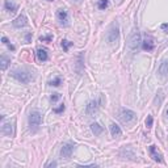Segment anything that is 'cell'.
<instances>
[{"label": "cell", "instance_id": "f546056e", "mask_svg": "<svg viewBox=\"0 0 168 168\" xmlns=\"http://www.w3.org/2000/svg\"><path fill=\"white\" fill-rule=\"evenodd\" d=\"M47 2H53V0H47Z\"/></svg>", "mask_w": 168, "mask_h": 168}, {"label": "cell", "instance_id": "44dd1931", "mask_svg": "<svg viewBox=\"0 0 168 168\" xmlns=\"http://www.w3.org/2000/svg\"><path fill=\"white\" fill-rule=\"evenodd\" d=\"M108 5H109V0H99V3H97L99 9H105V8H108Z\"/></svg>", "mask_w": 168, "mask_h": 168}, {"label": "cell", "instance_id": "6da1fadb", "mask_svg": "<svg viewBox=\"0 0 168 168\" xmlns=\"http://www.w3.org/2000/svg\"><path fill=\"white\" fill-rule=\"evenodd\" d=\"M12 76L16 79L17 82H20V83H23V84H28L33 80V75L32 72L29 71L28 68H17V70H13L12 71Z\"/></svg>", "mask_w": 168, "mask_h": 168}, {"label": "cell", "instance_id": "d4e9b609", "mask_svg": "<svg viewBox=\"0 0 168 168\" xmlns=\"http://www.w3.org/2000/svg\"><path fill=\"white\" fill-rule=\"evenodd\" d=\"M60 99V95L59 93H53V96L50 97V100L53 101V103H55V101H58Z\"/></svg>", "mask_w": 168, "mask_h": 168}, {"label": "cell", "instance_id": "4dcf8cb0", "mask_svg": "<svg viewBox=\"0 0 168 168\" xmlns=\"http://www.w3.org/2000/svg\"><path fill=\"white\" fill-rule=\"evenodd\" d=\"M167 116H168V110H167Z\"/></svg>", "mask_w": 168, "mask_h": 168}, {"label": "cell", "instance_id": "5b68a950", "mask_svg": "<svg viewBox=\"0 0 168 168\" xmlns=\"http://www.w3.org/2000/svg\"><path fill=\"white\" fill-rule=\"evenodd\" d=\"M42 123V114L38 110H33L29 114V126L32 129H37V127Z\"/></svg>", "mask_w": 168, "mask_h": 168}, {"label": "cell", "instance_id": "484cf974", "mask_svg": "<svg viewBox=\"0 0 168 168\" xmlns=\"http://www.w3.org/2000/svg\"><path fill=\"white\" fill-rule=\"evenodd\" d=\"M30 39H32V34L28 33V34L25 36V41H26V43H29V42H30Z\"/></svg>", "mask_w": 168, "mask_h": 168}, {"label": "cell", "instance_id": "f1b7e54d", "mask_svg": "<svg viewBox=\"0 0 168 168\" xmlns=\"http://www.w3.org/2000/svg\"><path fill=\"white\" fill-rule=\"evenodd\" d=\"M162 29H168V24H163L162 25Z\"/></svg>", "mask_w": 168, "mask_h": 168}, {"label": "cell", "instance_id": "9c48e42d", "mask_svg": "<svg viewBox=\"0 0 168 168\" xmlns=\"http://www.w3.org/2000/svg\"><path fill=\"white\" fill-rule=\"evenodd\" d=\"M148 152H150V156H151L155 162H158V163H162L163 162V155L158 151L156 146H154V144L150 146V147H148Z\"/></svg>", "mask_w": 168, "mask_h": 168}, {"label": "cell", "instance_id": "52a82bcc", "mask_svg": "<svg viewBox=\"0 0 168 168\" xmlns=\"http://www.w3.org/2000/svg\"><path fill=\"white\" fill-rule=\"evenodd\" d=\"M57 17H58L60 25H63V26L70 25V17H68V13L66 9H59L58 12H57Z\"/></svg>", "mask_w": 168, "mask_h": 168}, {"label": "cell", "instance_id": "ffe728a7", "mask_svg": "<svg viewBox=\"0 0 168 168\" xmlns=\"http://www.w3.org/2000/svg\"><path fill=\"white\" fill-rule=\"evenodd\" d=\"M74 45V42L67 41V39H62V47H63L64 51H68V49Z\"/></svg>", "mask_w": 168, "mask_h": 168}, {"label": "cell", "instance_id": "4fadbf2b", "mask_svg": "<svg viewBox=\"0 0 168 168\" xmlns=\"http://www.w3.org/2000/svg\"><path fill=\"white\" fill-rule=\"evenodd\" d=\"M110 133H112V137H114V138H118V137L122 135L121 127L118 125H116V123H112V125H110Z\"/></svg>", "mask_w": 168, "mask_h": 168}, {"label": "cell", "instance_id": "5bb4252c", "mask_svg": "<svg viewBox=\"0 0 168 168\" xmlns=\"http://www.w3.org/2000/svg\"><path fill=\"white\" fill-rule=\"evenodd\" d=\"M37 58L39 62H46L49 59V54L46 49H38L37 50Z\"/></svg>", "mask_w": 168, "mask_h": 168}, {"label": "cell", "instance_id": "8fae6325", "mask_svg": "<svg viewBox=\"0 0 168 168\" xmlns=\"http://www.w3.org/2000/svg\"><path fill=\"white\" fill-rule=\"evenodd\" d=\"M154 47H155V43H154L151 37H146V39L142 42V49L146 51H152Z\"/></svg>", "mask_w": 168, "mask_h": 168}, {"label": "cell", "instance_id": "277c9868", "mask_svg": "<svg viewBox=\"0 0 168 168\" xmlns=\"http://www.w3.org/2000/svg\"><path fill=\"white\" fill-rule=\"evenodd\" d=\"M118 38H120V28H118V24H113L112 26H110L109 32L107 34V39H108V43H110V45H114Z\"/></svg>", "mask_w": 168, "mask_h": 168}, {"label": "cell", "instance_id": "cb8c5ba5", "mask_svg": "<svg viewBox=\"0 0 168 168\" xmlns=\"http://www.w3.org/2000/svg\"><path fill=\"white\" fill-rule=\"evenodd\" d=\"M64 110V104H60L58 108H54V113H62Z\"/></svg>", "mask_w": 168, "mask_h": 168}, {"label": "cell", "instance_id": "4316f807", "mask_svg": "<svg viewBox=\"0 0 168 168\" xmlns=\"http://www.w3.org/2000/svg\"><path fill=\"white\" fill-rule=\"evenodd\" d=\"M45 167H57V162H49Z\"/></svg>", "mask_w": 168, "mask_h": 168}, {"label": "cell", "instance_id": "ba28073f", "mask_svg": "<svg viewBox=\"0 0 168 168\" xmlns=\"http://www.w3.org/2000/svg\"><path fill=\"white\" fill-rule=\"evenodd\" d=\"M74 147L75 146L72 143H66L60 150V156L63 159H70L72 155V152H74Z\"/></svg>", "mask_w": 168, "mask_h": 168}, {"label": "cell", "instance_id": "d6986e66", "mask_svg": "<svg viewBox=\"0 0 168 168\" xmlns=\"http://www.w3.org/2000/svg\"><path fill=\"white\" fill-rule=\"evenodd\" d=\"M49 84L53 87H59L60 84H62V78L60 76H55L54 79H51L50 82H49Z\"/></svg>", "mask_w": 168, "mask_h": 168}, {"label": "cell", "instance_id": "30bf717a", "mask_svg": "<svg viewBox=\"0 0 168 168\" xmlns=\"http://www.w3.org/2000/svg\"><path fill=\"white\" fill-rule=\"evenodd\" d=\"M12 25L15 26V28H17V29H21V28H24V26L28 25V19H26L24 15H20L16 20L12 21Z\"/></svg>", "mask_w": 168, "mask_h": 168}, {"label": "cell", "instance_id": "3957f363", "mask_svg": "<svg viewBox=\"0 0 168 168\" xmlns=\"http://www.w3.org/2000/svg\"><path fill=\"white\" fill-rule=\"evenodd\" d=\"M141 42H142V39H141V33L138 30H134V32L129 36V39H127V47H129L130 50H137L138 46L141 45Z\"/></svg>", "mask_w": 168, "mask_h": 168}, {"label": "cell", "instance_id": "2e32d148", "mask_svg": "<svg viewBox=\"0 0 168 168\" xmlns=\"http://www.w3.org/2000/svg\"><path fill=\"white\" fill-rule=\"evenodd\" d=\"M4 7H5V9L11 13H15L17 11V5L15 3H12L11 0H5V3H4Z\"/></svg>", "mask_w": 168, "mask_h": 168}, {"label": "cell", "instance_id": "7c38bea8", "mask_svg": "<svg viewBox=\"0 0 168 168\" xmlns=\"http://www.w3.org/2000/svg\"><path fill=\"white\" fill-rule=\"evenodd\" d=\"M159 74L162 78H167L168 76V60H163L160 66H159Z\"/></svg>", "mask_w": 168, "mask_h": 168}, {"label": "cell", "instance_id": "ac0fdd59", "mask_svg": "<svg viewBox=\"0 0 168 168\" xmlns=\"http://www.w3.org/2000/svg\"><path fill=\"white\" fill-rule=\"evenodd\" d=\"M0 59H2V60H0V63H2V64H0V67H2L3 71H5L7 67H8V64L11 63V59L8 58V57H7L5 54H3V55H2V58H0Z\"/></svg>", "mask_w": 168, "mask_h": 168}, {"label": "cell", "instance_id": "7402d4cb", "mask_svg": "<svg viewBox=\"0 0 168 168\" xmlns=\"http://www.w3.org/2000/svg\"><path fill=\"white\" fill-rule=\"evenodd\" d=\"M51 39H53V36H51V34H47V36L39 37V41H42V42H50Z\"/></svg>", "mask_w": 168, "mask_h": 168}, {"label": "cell", "instance_id": "603a6c76", "mask_svg": "<svg viewBox=\"0 0 168 168\" xmlns=\"http://www.w3.org/2000/svg\"><path fill=\"white\" fill-rule=\"evenodd\" d=\"M152 122H154V120H152V116H147V118H146V126H147L148 129L152 126Z\"/></svg>", "mask_w": 168, "mask_h": 168}, {"label": "cell", "instance_id": "7a4b0ae2", "mask_svg": "<svg viewBox=\"0 0 168 168\" xmlns=\"http://www.w3.org/2000/svg\"><path fill=\"white\" fill-rule=\"evenodd\" d=\"M118 118L120 121L123 123H130V122H134L135 118H137V114L133 112L130 109H126V108H122L118 113Z\"/></svg>", "mask_w": 168, "mask_h": 168}, {"label": "cell", "instance_id": "e0dca14e", "mask_svg": "<svg viewBox=\"0 0 168 168\" xmlns=\"http://www.w3.org/2000/svg\"><path fill=\"white\" fill-rule=\"evenodd\" d=\"M91 130H92V133H93L95 135H100L101 133L104 131V129H103V126L100 125V123H97V122H95V123H92L91 125Z\"/></svg>", "mask_w": 168, "mask_h": 168}, {"label": "cell", "instance_id": "9a60e30c", "mask_svg": "<svg viewBox=\"0 0 168 168\" xmlns=\"http://www.w3.org/2000/svg\"><path fill=\"white\" fill-rule=\"evenodd\" d=\"M2 133L7 137H12L13 135V126L11 123H4L3 127H2Z\"/></svg>", "mask_w": 168, "mask_h": 168}, {"label": "cell", "instance_id": "8992f818", "mask_svg": "<svg viewBox=\"0 0 168 168\" xmlns=\"http://www.w3.org/2000/svg\"><path fill=\"white\" fill-rule=\"evenodd\" d=\"M101 101H103L101 99H100V100H92V101H89V103H88V105H87V108H86L87 114H89V116L95 114V113L97 112V109H99V107H100Z\"/></svg>", "mask_w": 168, "mask_h": 168}, {"label": "cell", "instance_id": "83f0119b", "mask_svg": "<svg viewBox=\"0 0 168 168\" xmlns=\"http://www.w3.org/2000/svg\"><path fill=\"white\" fill-rule=\"evenodd\" d=\"M7 46H8V49H9V50H12V51H15V49H16V47H15V46H13V45H12V43H11V42H9V43H8V45H7Z\"/></svg>", "mask_w": 168, "mask_h": 168}]
</instances>
